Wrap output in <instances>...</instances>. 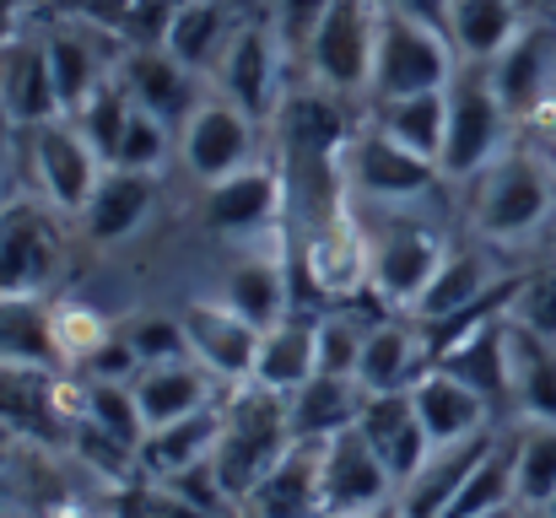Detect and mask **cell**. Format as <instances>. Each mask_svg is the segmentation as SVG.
<instances>
[{
    "instance_id": "6da1fadb",
    "label": "cell",
    "mask_w": 556,
    "mask_h": 518,
    "mask_svg": "<svg viewBox=\"0 0 556 518\" xmlns=\"http://www.w3.org/2000/svg\"><path fill=\"white\" fill-rule=\"evenodd\" d=\"M298 448L292 416H287V394L260 389V383H232L222 394V443L211 459V476L222 487L227 503L243 508V497Z\"/></svg>"
},
{
    "instance_id": "7a4b0ae2",
    "label": "cell",
    "mask_w": 556,
    "mask_h": 518,
    "mask_svg": "<svg viewBox=\"0 0 556 518\" xmlns=\"http://www.w3.org/2000/svg\"><path fill=\"white\" fill-rule=\"evenodd\" d=\"M556 211V178L535 152H503L481 173L476 189V232L492 243L535 238Z\"/></svg>"
},
{
    "instance_id": "3957f363",
    "label": "cell",
    "mask_w": 556,
    "mask_h": 518,
    "mask_svg": "<svg viewBox=\"0 0 556 518\" xmlns=\"http://www.w3.org/2000/svg\"><path fill=\"white\" fill-rule=\"evenodd\" d=\"M508 125L514 114L503 109L492 76L481 65L459 71L448 81V136H443V157H438V173L443 178H481L503 152H508Z\"/></svg>"
},
{
    "instance_id": "277c9868",
    "label": "cell",
    "mask_w": 556,
    "mask_h": 518,
    "mask_svg": "<svg viewBox=\"0 0 556 518\" xmlns=\"http://www.w3.org/2000/svg\"><path fill=\"white\" fill-rule=\"evenodd\" d=\"M459 76V54L443 27H427L416 16H400L383 5L378 54H372V103L378 98H410V92H443Z\"/></svg>"
},
{
    "instance_id": "5b68a950",
    "label": "cell",
    "mask_w": 556,
    "mask_h": 518,
    "mask_svg": "<svg viewBox=\"0 0 556 518\" xmlns=\"http://www.w3.org/2000/svg\"><path fill=\"white\" fill-rule=\"evenodd\" d=\"M378 27H383V0H330L325 22L314 27L308 43V71L325 92H368L372 54H378Z\"/></svg>"
},
{
    "instance_id": "8992f818",
    "label": "cell",
    "mask_w": 556,
    "mask_h": 518,
    "mask_svg": "<svg viewBox=\"0 0 556 518\" xmlns=\"http://www.w3.org/2000/svg\"><path fill=\"white\" fill-rule=\"evenodd\" d=\"M65 270L60 211L11 200L0 205V298H43Z\"/></svg>"
},
{
    "instance_id": "52a82bcc",
    "label": "cell",
    "mask_w": 556,
    "mask_h": 518,
    "mask_svg": "<svg viewBox=\"0 0 556 518\" xmlns=\"http://www.w3.org/2000/svg\"><path fill=\"white\" fill-rule=\"evenodd\" d=\"M314 448H319V514L325 518H378L400 497L394 476L383 470V459L372 454L357 427Z\"/></svg>"
},
{
    "instance_id": "ba28073f",
    "label": "cell",
    "mask_w": 556,
    "mask_h": 518,
    "mask_svg": "<svg viewBox=\"0 0 556 518\" xmlns=\"http://www.w3.org/2000/svg\"><path fill=\"white\" fill-rule=\"evenodd\" d=\"M27 168H33V184H38L43 205H54L60 216H81L109 163H103L98 147L87 141V130L65 114V119H49V125L33 130V141H27Z\"/></svg>"
},
{
    "instance_id": "9c48e42d",
    "label": "cell",
    "mask_w": 556,
    "mask_h": 518,
    "mask_svg": "<svg viewBox=\"0 0 556 518\" xmlns=\"http://www.w3.org/2000/svg\"><path fill=\"white\" fill-rule=\"evenodd\" d=\"M368 249H372V292L383 303H394V308H416L421 292L432 287L438 265L448 260V243L416 216H400V222L378 227L368 238Z\"/></svg>"
},
{
    "instance_id": "30bf717a",
    "label": "cell",
    "mask_w": 556,
    "mask_h": 518,
    "mask_svg": "<svg viewBox=\"0 0 556 518\" xmlns=\"http://www.w3.org/2000/svg\"><path fill=\"white\" fill-rule=\"evenodd\" d=\"M287 216V173L270 163H249L243 173L205 184V227L232 243H260Z\"/></svg>"
},
{
    "instance_id": "8fae6325",
    "label": "cell",
    "mask_w": 556,
    "mask_h": 518,
    "mask_svg": "<svg viewBox=\"0 0 556 518\" xmlns=\"http://www.w3.org/2000/svg\"><path fill=\"white\" fill-rule=\"evenodd\" d=\"M341 168H346V189H352V194H368L378 205H410V200H421V194L443 178L438 163L405 152V147L389 141L378 125L357 130V136L346 141Z\"/></svg>"
},
{
    "instance_id": "7c38bea8",
    "label": "cell",
    "mask_w": 556,
    "mask_h": 518,
    "mask_svg": "<svg viewBox=\"0 0 556 518\" xmlns=\"http://www.w3.org/2000/svg\"><path fill=\"white\" fill-rule=\"evenodd\" d=\"M254 119L232 109L227 98H205L185 125H179V163L200 184H222L254 163Z\"/></svg>"
},
{
    "instance_id": "4fadbf2b",
    "label": "cell",
    "mask_w": 556,
    "mask_h": 518,
    "mask_svg": "<svg viewBox=\"0 0 556 518\" xmlns=\"http://www.w3.org/2000/svg\"><path fill=\"white\" fill-rule=\"evenodd\" d=\"M216 87L232 109H243L254 125L281 114V38L265 27H238L227 54L216 60Z\"/></svg>"
},
{
    "instance_id": "5bb4252c",
    "label": "cell",
    "mask_w": 556,
    "mask_h": 518,
    "mask_svg": "<svg viewBox=\"0 0 556 518\" xmlns=\"http://www.w3.org/2000/svg\"><path fill=\"white\" fill-rule=\"evenodd\" d=\"M179 319H185V336H189V356H194L205 372H216L227 389L254 378L260 336H265V330H254L238 308H227L222 298H194V303H185Z\"/></svg>"
},
{
    "instance_id": "9a60e30c",
    "label": "cell",
    "mask_w": 556,
    "mask_h": 518,
    "mask_svg": "<svg viewBox=\"0 0 556 518\" xmlns=\"http://www.w3.org/2000/svg\"><path fill=\"white\" fill-rule=\"evenodd\" d=\"M303 270H308L314 292L330 298V303H346L357 292H372V249L346 205L336 216H319L314 222V232L303 243Z\"/></svg>"
},
{
    "instance_id": "2e32d148",
    "label": "cell",
    "mask_w": 556,
    "mask_h": 518,
    "mask_svg": "<svg viewBox=\"0 0 556 518\" xmlns=\"http://www.w3.org/2000/svg\"><path fill=\"white\" fill-rule=\"evenodd\" d=\"M410 405H416L432 448H454V443H470V438L492 432V400L448 367H427L410 383Z\"/></svg>"
},
{
    "instance_id": "e0dca14e",
    "label": "cell",
    "mask_w": 556,
    "mask_h": 518,
    "mask_svg": "<svg viewBox=\"0 0 556 518\" xmlns=\"http://www.w3.org/2000/svg\"><path fill=\"white\" fill-rule=\"evenodd\" d=\"M357 432L368 438V448L383 459V470L394 476V487L416 481V470L432 459V438L410 405V389L400 394H368L363 400V416H357Z\"/></svg>"
},
{
    "instance_id": "ac0fdd59",
    "label": "cell",
    "mask_w": 556,
    "mask_h": 518,
    "mask_svg": "<svg viewBox=\"0 0 556 518\" xmlns=\"http://www.w3.org/2000/svg\"><path fill=\"white\" fill-rule=\"evenodd\" d=\"M60 378L65 372H43V367H0V427H11L33 443L71 448L76 421L65 416Z\"/></svg>"
},
{
    "instance_id": "d6986e66",
    "label": "cell",
    "mask_w": 556,
    "mask_h": 518,
    "mask_svg": "<svg viewBox=\"0 0 556 518\" xmlns=\"http://www.w3.org/2000/svg\"><path fill=\"white\" fill-rule=\"evenodd\" d=\"M486 76H492L503 109H508L514 119H530L546 98H556V33L530 22V27L486 65Z\"/></svg>"
},
{
    "instance_id": "ffe728a7",
    "label": "cell",
    "mask_w": 556,
    "mask_h": 518,
    "mask_svg": "<svg viewBox=\"0 0 556 518\" xmlns=\"http://www.w3.org/2000/svg\"><path fill=\"white\" fill-rule=\"evenodd\" d=\"M119 76H125L130 98H136L141 109H152L157 119H168L174 130H179L189 114L205 103V98H200L194 71L179 65L163 43H147V49L136 43V49H125V54H119Z\"/></svg>"
},
{
    "instance_id": "44dd1931",
    "label": "cell",
    "mask_w": 556,
    "mask_h": 518,
    "mask_svg": "<svg viewBox=\"0 0 556 518\" xmlns=\"http://www.w3.org/2000/svg\"><path fill=\"white\" fill-rule=\"evenodd\" d=\"M0 109L22 130H38L49 119H65V103H60V87H54L43 38L5 43V54H0Z\"/></svg>"
},
{
    "instance_id": "7402d4cb",
    "label": "cell",
    "mask_w": 556,
    "mask_h": 518,
    "mask_svg": "<svg viewBox=\"0 0 556 518\" xmlns=\"http://www.w3.org/2000/svg\"><path fill=\"white\" fill-rule=\"evenodd\" d=\"M216 383H222V378L205 372L194 356L163 362V367H141V372L130 378L136 405H141V416H147V432H152V427H168V421H185L194 410L222 405V389H216Z\"/></svg>"
},
{
    "instance_id": "603a6c76",
    "label": "cell",
    "mask_w": 556,
    "mask_h": 518,
    "mask_svg": "<svg viewBox=\"0 0 556 518\" xmlns=\"http://www.w3.org/2000/svg\"><path fill=\"white\" fill-rule=\"evenodd\" d=\"M152 205H157V178H152V173L103 168L98 189H92V200H87V211H81L76 222H81V232H87L92 243L109 249V243L136 238V232L147 227Z\"/></svg>"
},
{
    "instance_id": "cb8c5ba5",
    "label": "cell",
    "mask_w": 556,
    "mask_h": 518,
    "mask_svg": "<svg viewBox=\"0 0 556 518\" xmlns=\"http://www.w3.org/2000/svg\"><path fill=\"white\" fill-rule=\"evenodd\" d=\"M427 367H432V351H427L421 325H400V319L368 325L363 362H357V383H363L368 394H400V389H410Z\"/></svg>"
},
{
    "instance_id": "d4e9b609",
    "label": "cell",
    "mask_w": 556,
    "mask_h": 518,
    "mask_svg": "<svg viewBox=\"0 0 556 518\" xmlns=\"http://www.w3.org/2000/svg\"><path fill=\"white\" fill-rule=\"evenodd\" d=\"M216 443H222V405L194 410V416L168 421V427H152L147 443H141V476L147 481H179L189 470H205L216 459Z\"/></svg>"
},
{
    "instance_id": "484cf974",
    "label": "cell",
    "mask_w": 556,
    "mask_h": 518,
    "mask_svg": "<svg viewBox=\"0 0 556 518\" xmlns=\"http://www.w3.org/2000/svg\"><path fill=\"white\" fill-rule=\"evenodd\" d=\"M497 443V432H481L470 443L454 448H432V459L416 470V481L400 487V518H443L448 503L459 497V487L470 481V470L486 459V448Z\"/></svg>"
},
{
    "instance_id": "4316f807",
    "label": "cell",
    "mask_w": 556,
    "mask_h": 518,
    "mask_svg": "<svg viewBox=\"0 0 556 518\" xmlns=\"http://www.w3.org/2000/svg\"><path fill=\"white\" fill-rule=\"evenodd\" d=\"M314 372H319V319H308V314L292 308L287 319H276L260 336V362H254V378L249 383L276 389V394H292Z\"/></svg>"
},
{
    "instance_id": "83f0119b",
    "label": "cell",
    "mask_w": 556,
    "mask_h": 518,
    "mask_svg": "<svg viewBox=\"0 0 556 518\" xmlns=\"http://www.w3.org/2000/svg\"><path fill=\"white\" fill-rule=\"evenodd\" d=\"M503 351H508V389L525 421H556V345L525 330L519 319H503Z\"/></svg>"
},
{
    "instance_id": "f1b7e54d",
    "label": "cell",
    "mask_w": 556,
    "mask_h": 518,
    "mask_svg": "<svg viewBox=\"0 0 556 518\" xmlns=\"http://www.w3.org/2000/svg\"><path fill=\"white\" fill-rule=\"evenodd\" d=\"M363 400H368V389H363L357 378L314 372L303 389H292V394H287V416H292L298 443H325V438H336V432L357 427Z\"/></svg>"
},
{
    "instance_id": "f546056e",
    "label": "cell",
    "mask_w": 556,
    "mask_h": 518,
    "mask_svg": "<svg viewBox=\"0 0 556 518\" xmlns=\"http://www.w3.org/2000/svg\"><path fill=\"white\" fill-rule=\"evenodd\" d=\"M519 0H454L448 5V43L465 65H492L519 33H525Z\"/></svg>"
},
{
    "instance_id": "4dcf8cb0",
    "label": "cell",
    "mask_w": 556,
    "mask_h": 518,
    "mask_svg": "<svg viewBox=\"0 0 556 518\" xmlns=\"http://www.w3.org/2000/svg\"><path fill=\"white\" fill-rule=\"evenodd\" d=\"M249 518H325L319 514V448L298 443L249 497H243Z\"/></svg>"
},
{
    "instance_id": "1f68e13d",
    "label": "cell",
    "mask_w": 556,
    "mask_h": 518,
    "mask_svg": "<svg viewBox=\"0 0 556 518\" xmlns=\"http://www.w3.org/2000/svg\"><path fill=\"white\" fill-rule=\"evenodd\" d=\"M0 367H43V372L65 367L54 308L43 298H0Z\"/></svg>"
},
{
    "instance_id": "d6a6232c",
    "label": "cell",
    "mask_w": 556,
    "mask_h": 518,
    "mask_svg": "<svg viewBox=\"0 0 556 518\" xmlns=\"http://www.w3.org/2000/svg\"><path fill=\"white\" fill-rule=\"evenodd\" d=\"M98 43L103 38L92 27H54V33H43V54H49V71H54V87H60L65 114H76L98 92V81L119 71V60H103Z\"/></svg>"
},
{
    "instance_id": "836d02e7",
    "label": "cell",
    "mask_w": 556,
    "mask_h": 518,
    "mask_svg": "<svg viewBox=\"0 0 556 518\" xmlns=\"http://www.w3.org/2000/svg\"><path fill=\"white\" fill-rule=\"evenodd\" d=\"M368 125H378L405 152L438 163L443 157V136H448V87L443 92H410V98H378Z\"/></svg>"
},
{
    "instance_id": "e575fe53",
    "label": "cell",
    "mask_w": 556,
    "mask_h": 518,
    "mask_svg": "<svg viewBox=\"0 0 556 518\" xmlns=\"http://www.w3.org/2000/svg\"><path fill=\"white\" fill-rule=\"evenodd\" d=\"M232 22H227V11H222V0H179L174 11H168V27H163V49L189 65L194 76L200 71H216V60L227 54V43H232Z\"/></svg>"
},
{
    "instance_id": "d590c367",
    "label": "cell",
    "mask_w": 556,
    "mask_h": 518,
    "mask_svg": "<svg viewBox=\"0 0 556 518\" xmlns=\"http://www.w3.org/2000/svg\"><path fill=\"white\" fill-rule=\"evenodd\" d=\"M222 303L238 308L254 330H270L276 319L292 314V287H287V260L254 254L222 281Z\"/></svg>"
},
{
    "instance_id": "8d00e7d4",
    "label": "cell",
    "mask_w": 556,
    "mask_h": 518,
    "mask_svg": "<svg viewBox=\"0 0 556 518\" xmlns=\"http://www.w3.org/2000/svg\"><path fill=\"white\" fill-rule=\"evenodd\" d=\"M486 298H492V270L470 249H448V260L438 265L432 287L421 292V303L410 314H416V325H448V319L470 314Z\"/></svg>"
},
{
    "instance_id": "74e56055",
    "label": "cell",
    "mask_w": 556,
    "mask_h": 518,
    "mask_svg": "<svg viewBox=\"0 0 556 518\" xmlns=\"http://www.w3.org/2000/svg\"><path fill=\"white\" fill-rule=\"evenodd\" d=\"M519 503V481H514V438H497L486 448V459L470 470V481L459 487V497L448 503L443 518H481L497 514V508H514Z\"/></svg>"
},
{
    "instance_id": "f35d334b",
    "label": "cell",
    "mask_w": 556,
    "mask_h": 518,
    "mask_svg": "<svg viewBox=\"0 0 556 518\" xmlns=\"http://www.w3.org/2000/svg\"><path fill=\"white\" fill-rule=\"evenodd\" d=\"M514 481L525 508H546L556 497V421H525L514 438Z\"/></svg>"
},
{
    "instance_id": "ab89813d",
    "label": "cell",
    "mask_w": 556,
    "mask_h": 518,
    "mask_svg": "<svg viewBox=\"0 0 556 518\" xmlns=\"http://www.w3.org/2000/svg\"><path fill=\"white\" fill-rule=\"evenodd\" d=\"M81 383H87L81 421L98 427V432H109V438H119V443H130V448H141L147 443V416L136 405V389L130 383H114V378H81Z\"/></svg>"
},
{
    "instance_id": "60d3db41",
    "label": "cell",
    "mask_w": 556,
    "mask_h": 518,
    "mask_svg": "<svg viewBox=\"0 0 556 518\" xmlns=\"http://www.w3.org/2000/svg\"><path fill=\"white\" fill-rule=\"evenodd\" d=\"M130 114H136V98H130L125 76L114 71V76H103V81H98V92H92L71 119L87 130V141L98 147V157H103V163H114V152H119V136H125Z\"/></svg>"
},
{
    "instance_id": "b9f144b4",
    "label": "cell",
    "mask_w": 556,
    "mask_h": 518,
    "mask_svg": "<svg viewBox=\"0 0 556 518\" xmlns=\"http://www.w3.org/2000/svg\"><path fill=\"white\" fill-rule=\"evenodd\" d=\"M174 157H179V130H174L168 119H157L152 109L136 103V114H130V125H125L119 152H114L109 168H130V173H152V178H157Z\"/></svg>"
},
{
    "instance_id": "7bdbcfd3",
    "label": "cell",
    "mask_w": 556,
    "mask_h": 518,
    "mask_svg": "<svg viewBox=\"0 0 556 518\" xmlns=\"http://www.w3.org/2000/svg\"><path fill=\"white\" fill-rule=\"evenodd\" d=\"M363 341H368V325H357L352 314H319V372L357 378Z\"/></svg>"
},
{
    "instance_id": "ee69618b",
    "label": "cell",
    "mask_w": 556,
    "mask_h": 518,
    "mask_svg": "<svg viewBox=\"0 0 556 518\" xmlns=\"http://www.w3.org/2000/svg\"><path fill=\"white\" fill-rule=\"evenodd\" d=\"M54 336H60V356H65V367H87L103 345L114 341V336H109V325H103L92 308H81V303L54 308Z\"/></svg>"
},
{
    "instance_id": "f6af8a7d",
    "label": "cell",
    "mask_w": 556,
    "mask_h": 518,
    "mask_svg": "<svg viewBox=\"0 0 556 518\" xmlns=\"http://www.w3.org/2000/svg\"><path fill=\"white\" fill-rule=\"evenodd\" d=\"M125 341L136 351L141 367H163V362H185L189 356V336H185V319H163V314H147L125 330Z\"/></svg>"
},
{
    "instance_id": "bcb514c9",
    "label": "cell",
    "mask_w": 556,
    "mask_h": 518,
    "mask_svg": "<svg viewBox=\"0 0 556 518\" xmlns=\"http://www.w3.org/2000/svg\"><path fill=\"white\" fill-rule=\"evenodd\" d=\"M508 319H519L525 330H535L541 341L556 345V270L530 276V281L514 292V308H508Z\"/></svg>"
},
{
    "instance_id": "7dc6e473",
    "label": "cell",
    "mask_w": 556,
    "mask_h": 518,
    "mask_svg": "<svg viewBox=\"0 0 556 518\" xmlns=\"http://www.w3.org/2000/svg\"><path fill=\"white\" fill-rule=\"evenodd\" d=\"M325 11H330V0H281V22H276V38L308 54V43H314V27L325 22Z\"/></svg>"
},
{
    "instance_id": "c3c4849f",
    "label": "cell",
    "mask_w": 556,
    "mask_h": 518,
    "mask_svg": "<svg viewBox=\"0 0 556 518\" xmlns=\"http://www.w3.org/2000/svg\"><path fill=\"white\" fill-rule=\"evenodd\" d=\"M389 11H400V16H416V22H427V27H443L448 33V5L454 0H383Z\"/></svg>"
},
{
    "instance_id": "681fc988",
    "label": "cell",
    "mask_w": 556,
    "mask_h": 518,
    "mask_svg": "<svg viewBox=\"0 0 556 518\" xmlns=\"http://www.w3.org/2000/svg\"><path fill=\"white\" fill-rule=\"evenodd\" d=\"M22 11H27V0H0V49L16 43V22H22Z\"/></svg>"
},
{
    "instance_id": "f907efd6",
    "label": "cell",
    "mask_w": 556,
    "mask_h": 518,
    "mask_svg": "<svg viewBox=\"0 0 556 518\" xmlns=\"http://www.w3.org/2000/svg\"><path fill=\"white\" fill-rule=\"evenodd\" d=\"M60 518H119V514H109V508H65Z\"/></svg>"
},
{
    "instance_id": "816d5d0a",
    "label": "cell",
    "mask_w": 556,
    "mask_h": 518,
    "mask_svg": "<svg viewBox=\"0 0 556 518\" xmlns=\"http://www.w3.org/2000/svg\"><path fill=\"white\" fill-rule=\"evenodd\" d=\"M519 518H552V514H546V508H525V503H519Z\"/></svg>"
},
{
    "instance_id": "f5cc1de1",
    "label": "cell",
    "mask_w": 556,
    "mask_h": 518,
    "mask_svg": "<svg viewBox=\"0 0 556 518\" xmlns=\"http://www.w3.org/2000/svg\"><path fill=\"white\" fill-rule=\"evenodd\" d=\"M481 518H519V503L514 508H497V514H481Z\"/></svg>"
},
{
    "instance_id": "db71d44e",
    "label": "cell",
    "mask_w": 556,
    "mask_h": 518,
    "mask_svg": "<svg viewBox=\"0 0 556 518\" xmlns=\"http://www.w3.org/2000/svg\"><path fill=\"white\" fill-rule=\"evenodd\" d=\"M546 514H552V518H556V497H552V503H546Z\"/></svg>"
},
{
    "instance_id": "11a10c76",
    "label": "cell",
    "mask_w": 556,
    "mask_h": 518,
    "mask_svg": "<svg viewBox=\"0 0 556 518\" xmlns=\"http://www.w3.org/2000/svg\"><path fill=\"white\" fill-rule=\"evenodd\" d=\"M174 5H179V0H174Z\"/></svg>"
}]
</instances>
